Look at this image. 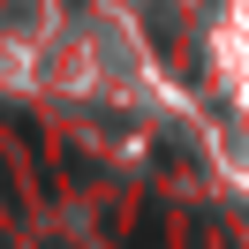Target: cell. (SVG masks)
Here are the masks:
<instances>
[{
  "label": "cell",
  "mask_w": 249,
  "mask_h": 249,
  "mask_svg": "<svg viewBox=\"0 0 249 249\" xmlns=\"http://www.w3.org/2000/svg\"><path fill=\"white\" fill-rule=\"evenodd\" d=\"M136 249H166V212L143 204V227H136Z\"/></svg>",
  "instance_id": "cell-1"
}]
</instances>
